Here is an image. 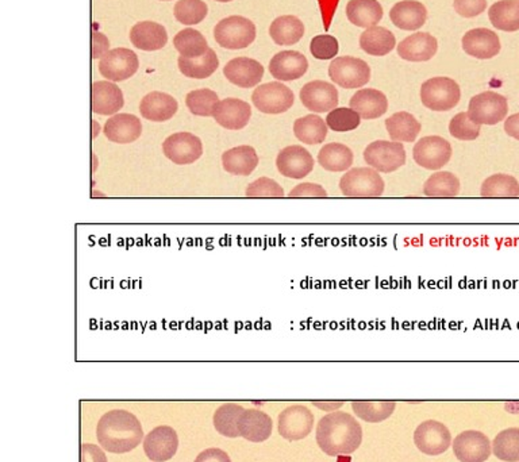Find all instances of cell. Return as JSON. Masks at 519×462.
<instances>
[{
  "label": "cell",
  "instance_id": "obj_1",
  "mask_svg": "<svg viewBox=\"0 0 519 462\" xmlns=\"http://www.w3.org/2000/svg\"><path fill=\"white\" fill-rule=\"evenodd\" d=\"M317 443L329 456L352 454L362 443V427L353 415L334 411L321 418L317 426Z\"/></svg>",
  "mask_w": 519,
  "mask_h": 462
},
{
  "label": "cell",
  "instance_id": "obj_2",
  "mask_svg": "<svg viewBox=\"0 0 519 462\" xmlns=\"http://www.w3.org/2000/svg\"><path fill=\"white\" fill-rule=\"evenodd\" d=\"M97 438L100 446L110 453H128L143 441V426L130 411L112 410L97 422Z\"/></svg>",
  "mask_w": 519,
  "mask_h": 462
},
{
  "label": "cell",
  "instance_id": "obj_3",
  "mask_svg": "<svg viewBox=\"0 0 519 462\" xmlns=\"http://www.w3.org/2000/svg\"><path fill=\"white\" fill-rule=\"evenodd\" d=\"M340 189L346 197H380L384 194L385 184L379 172L371 166L352 168L341 177Z\"/></svg>",
  "mask_w": 519,
  "mask_h": 462
},
{
  "label": "cell",
  "instance_id": "obj_4",
  "mask_svg": "<svg viewBox=\"0 0 519 462\" xmlns=\"http://www.w3.org/2000/svg\"><path fill=\"white\" fill-rule=\"evenodd\" d=\"M460 99V86L451 77H433L421 87L422 104L431 112H449L459 104Z\"/></svg>",
  "mask_w": 519,
  "mask_h": 462
},
{
  "label": "cell",
  "instance_id": "obj_5",
  "mask_svg": "<svg viewBox=\"0 0 519 462\" xmlns=\"http://www.w3.org/2000/svg\"><path fill=\"white\" fill-rule=\"evenodd\" d=\"M214 38L221 48L245 49L256 40V26L248 18L231 15L215 26Z\"/></svg>",
  "mask_w": 519,
  "mask_h": 462
},
{
  "label": "cell",
  "instance_id": "obj_6",
  "mask_svg": "<svg viewBox=\"0 0 519 462\" xmlns=\"http://www.w3.org/2000/svg\"><path fill=\"white\" fill-rule=\"evenodd\" d=\"M367 166L379 173H392L406 164V149L402 142L395 141H375L364 150Z\"/></svg>",
  "mask_w": 519,
  "mask_h": 462
},
{
  "label": "cell",
  "instance_id": "obj_7",
  "mask_svg": "<svg viewBox=\"0 0 519 462\" xmlns=\"http://www.w3.org/2000/svg\"><path fill=\"white\" fill-rule=\"evenodd\" d=\"M329 76L337 86L346 89H360L368 84L371 79V68L361 58L343 56L331 61Z\"/></svg>",
  "mask_w": 519,
  "mask_h": 462
},
{
  "label": "cell",
  "instance_id": "obj_8",
  "mask_svg": "<svg viewBox=\"0 0 519 462\" xmlns=\"http://www.w3.org/2000/svg\"><path fill=\"white\" fill-rule=\"evenodd\" d=\"M252 102L260 112L279 115L294 106L295 96L289 87L272 81L257 87L252 94Z\"/></svg>",
  "mask_w": 519,
  "mask_h": 462
},
{
  "label": "cell",
  "instance_id": "obj_9",
  "mask_svg": "<svg viewBox=\"0 0 519 462\" xmlns=\"http://www.w3.org/2000/svg\"><path fill=\"white\" fill-rule=\"evenodd\" d=\"M467 112L469 118L480 126H495L507 117V99L494 91L482 92L472 97Z\"/></svg>",
  "mask_w": 519,
  "mask_h": 462
},
{
  "label": "cell",
  "instance_id": "obj_10",
  "mask_svg": "<svg viewBox=\"0 0 519 462\" xmlns=\"http://www.w3.org/2000/svg\"><path fill=\"white\" fill-rule=\"evenodd\" d=\"M451 142L439 135L421 138L413 149L414 161L429 171H439L451 161Z\"/></svg>",
  "mask_w": 519,
  "mask_h": 462
},
{
  "label": "cell",
  "instance_id": "obj_11",
  "mask_svg": "<svg viewBox=\"0 0 519 462\" xmlns=\"http://www.w3.org/2000/svg\"><path fill=\"white\" fill-rule=\"evenodd\" d=\"M314 427V414L303 404H292L277 417V430L287 441L303 440Z\"/></svg>",
  "mask_w": 519,
  "mask_h": 462
},
{
  "label": "cell",
  "instance_id": "obj_12",
  "mask_svg": "<svg viewBox=\"0 0 519 462\" xmlns=\"http://www.w3.org/2000/svg\"><path fill=\"white\" fill-rule=\"evenodd\" d=\"M414 443L422 453L428 456H439L445 453L452 445V434L449 428L438 420H423L414 431Z\"/></svg>",
  "mask_w": 519,
  "mask_h": 462
},
{
  "label": "cell",
  "instance_id": "obj_13",
  "mask_svg": "<svg viewBox=\"0 0 519 462\" xmlns=\"http://www.w3.org/2000/svg\"><path fill=\"white\" fill-rule=\"evenodd\" d=\"M140 61L135 51L126 48L112 49L100 58L99 72L109 81H128L138 71Z\"/></svg>",
  "mask_w": 519,
  "mask_h": 462
},
{
  "label": "cell",
  "instance_id": "obj_14",
  "mask_svg": "<svg viewBox=\"0 0 519 462\" xmlns=\"http://www.w3.org/2000/svg\"><path fill=\"white\" fill-rule=\"evenodd\" d=\"M163 151L166 158L176 166H190L202 158L203 143L192 133H174L164 141Z\"/></svg>",
  "mask_w": 519,
  "mask_h": 462
},
{
  "label": "cell",
  "instance_id": "obj_15",
  "mask_svg": "<svg viewBox=\"0 0 519 462\" xmlns=\"http://www.w3.org/2000/svg\"><path fill=\"white\" fill-rule=\"evenodd\" d=\"M314 158L307 149L300 145H290L277 154V171L289 179L302 180L314 169Z\"/></svg>",
  "mask_w": 519,
  "mask_h": 462
},
{
  "label": "cell",
  "instance_id": "obj_16",
  "mask_svg": "<svg viewBox=\"0 0 519 462\" xmlns=\"http://www.w3.org/2000/svg\"><path fill=\"white\" fill-rule=\"evenodd\" d=\"M453 453L461 462H484L492 448L490 438L482 431L465 430L454 438Z\"/></svg>",
  "mask_w": 519,
  "mask_h": 462
},
{
  "label": "cell",
  "instance_id": "obj_17",
  "mask_svg": "<svg viewBox=\"0 0 519 462\" xmlns=\"http://www.w3.org/2000/svg\"><path fill=\"white\" fill-rule=\"evenodd\" d=\"M179 448V436L171 426H158L143 438V450L154 462L171 459Z\"/></svg>",
  "mask_w": 519,
  "mask_h": 462
},
{
  "label": "cell",
  "instance_id": "obj_18",
  "mask_svg": "<svg viewBox=\"0 0 519 462\" xmlns=\"http://www.w3.org/2000/svg\"><path fill=\"white\" fill-rule=\"evenodd\" d=\"M300 102L311 112H330L338 106L336 86L323 81H310L300 89Z\"/></svg>",
  "mask_w": 519,
  "mask_h": 462
},
{
  "label": "cell",
  "instance_id": "obj_19",
  "mask_svg": "<svg viewBox=\"0 0 519 462\" xmlns=\"http://www.w3.org/2000/svg\"><path fill=\"white\" fill-rule=\"evenodd\" d=\"M213 118L218 125L228 130H241L248 125L252 118V107L249 103L236 97L220 100L215 106Z\"/></svg>",
  "mask_w": 519,
  "mask_h": 462
},
{
  "label": "cell",
  "instance_id": "obj_20",
  "mask_svg": "<svg viewBox=\"0 0 519 462\" xmlns=\"http://www.w3.org/2000/svg\"><path fill=\"white\" fill-rule=\"evenodd\" d=\"M223 74L231 84L240 89H252L263 81L264 66L253 58H237L226 64Z\"/></svg>",
  "mask_w": 519,
  "mask_h": 462
},
{
  "label": "cell",
  "instance_id": "obj_21",
  "mask_svg": "<svg viewBox=\"0 0 519 462\" xmlns=\"http://www.w3.org/2000/svg\"><path fill=\"white\" fill-rule=\"evenodd\" d=\"M462 49L467 55L479 60L495 58L500 51V41L497 33L484 27L469 30L462 37Z\"/></svg>",
  "mask_w": 519,
  "mask_h": 462
},
{
  "label": "cell",
  "instance_id": "obj_22",
  "mask_svg": "<svg viewBox=\"0 0 519 462\" xmlns=\"http://www.w3.org/2000/svg\"><path fill=\"white\" fill-rule=\"evenodd\" d=\"M274 422L263 410L249 408L244 410L238 418L237 428L240 436H244L249 443H264L272 434Z\"/></svg>",
  "mask_w": 519,
  "mask_h": 462
},
{
  "label": "cell",
  "instance_id": "obj_23",
  "mask_svg": "<svg viewBox=\"0 0 519 462\" xmlns=\"http://www.w3.org/2000/svg\"><path fill=\"white\" fill-rule=\"evenodd\" d=\"M125 104L122 89L109 81H97L91 87L92 112L99 115H115Z\"/></svg>",
  "mask_w": 519,
  "mask_h": 462
},
{
  "label": "cell",
  "instance_id": "obj_24",
  "mask_svg": "<svg viewBox=\"0 0 519 462\" xmlns=\"http://www.w3.org/2000/svg\"><path fill=\"white\" fill-rule=\"evenodd\" d=\"M308 61L299 51H280L272 58L269 72L280 81H298L307 72Z\"/></svg>",
  "mask_w": 519,
  "mask_h": 462
},
{
  "label": "cell",
  "instance_id": "obj_25",
  "mask_svg": "<svg viewBox=\"0 0 519 462\" xmlns=\"http://www.w3.org/2000/svg\"><path fill=\"white\" fill-rule=\"evenodd\" d=\"M103 133L112 142L132 143L143 135V123L140 118L133 114H115L107 120L103 127Z\"/></svg>",
  "mask_w": 519,
  "mask_h": 462
},
{
  "label": "cell",
  "instance_id": "obj_26",
  "mask_svg": "<svg viewBox=\"0 0 519 462\" xmlns=\"http://www.w3.org/2000/svg\"><path fill=\"white\" fill-rule=\"evenodd\" d=\"M438 50L436 37L429 33H415L405 38L398 45V55L400 58L411 63H423L431 60Z\"/></svg>",
  "mask_w": 519,
  "mask_h": 462
},
{
  "label": "cell",
  "instance_id": "obj_27",
  "mask_svg": "<svg viewBox=\"0 0 519 462\" xmlns=\"http://www.w3.org/2000/svg\"><path fill=\"white\" fill-rule=\"evenodd\" d=\"M177 109V100L166 92H151L140 103L141 115L151 122H166L171 119L176 114Z\"/></svg>",
  "mask_w": 519,
  "mask_h": 462
},
{
  "label": "cell",
  "instance_id": "obj_28",
  "mask_svg": "<svg viewBox=\"0 0 519 462\" xmlns=\"http://www.w3.org/2000/svg\"><path fill=\"white\" fill-rule=\"evenodd\" d=\"M130 41L141 50H160L168 42V35H167L166 27L160 23L143 20L133 26Z\"/></svg>",
  "mask_w": 519,
  "mask_h": 462
},
{
  "label": "cell",
  "instance_id": "obj_29",
  "mask_svg": "<svg viewBox=\"0 0 519 462\" xmlns=\"http://www.w3.org/2000/svg\"><path fill=\"white\" fill-rule=\"evenodd\" d=\"M390 18L400 30L415 32L425 25L428 10L417 0H402L392 7Z\"/></svg>",
  "mask_w": 519,
  "mask_h": 462
},
{
  "label": "cell",
  "instance_id": "obj_30",
  "mask_svg": "<svg viewBox=\"0 0 519 462\" xmlns=\"http://www.w3.org/2000/svg\"><path fill=\"white\" fill-rule=\"evenodd\" d=\"M351 109L361 119H377L387 112L388 99L379 89H362L352 96Z\"/></svg>",
  "mask_w": 519,
  "mask_h": 462
},
{
  "label": "cell",
  "instance_id": "obj_31",
  "mask_svg": "<svg viewBox=\"0 0 519 462\" xmlns=\"http://www.w3.org/2000/svg\"><path fill=\"white\" fill-rule=\"evenodd\" d=\"M222 166L228 173L235 174V176H249L259 166V156L252 146H236L223 153Z\"/></svg>",
  "mask_w": 519,
  "mask_h": 462
},
{
  "label": "cell",
  "instance_id": "obj_32",
  "mask_svg": "<svg viewBox=\"0 0 519 462\" xmlns=\"http://www.w3.org/2000/svg\"><path fill=\"white\" fill-rule=\"evenodd\" d=\"M385 128L395 142H414L420 135L422 126L410 112H400L385 120Z\"/></svg>",
  "mask_w": 519,
  "mask_h": 462
},
{
  "label": "cell",
  "instance_id": "obj_33",
  "mask_svg": "<svg viewBox=\"0 0 519 462\" xmlns=\"http://www.w3.org/2000/svg\"><path fill=\"white\" fill-rule=\"evenodd\" d=\"M269 35L276 45H295L305 35V25L294 15H283L271 23Z\"/></svg>",
  "mask_w": 519,
  "mask_h": 462
},
{
  "label": "cell",
  "instance_id": "obj_34",
  "mask_svg": "<svg viewBox=\"0 0 519 462\" xmlns=\"http://www.w3.org/2000/svg\"><path fill=\"white\" fill-rule=\"evenodd\" d=\"M346 17L357 27H374L383 18V7L377 0H351Z\"/></svg>",
  "mask_w": 519,
  "mask_h": 462
},
{
  "label": "cell",
  "instance_id": "obj_35",
  "mask_svg": "<svg viewBox=\"0 0 519 462\" xmlns=\"http://www.w3.org/2000/svg\"><path fill=\"white\" fill-rule=\"evenodd\" d=\"M353 151L349 146L340 142L328 143L318 153V163L329 172L349 171L353 166Z\"/></svg>",
  "mask_w": 519,
  "mask_h": 462
},
{
  "label": "cell",
  "instance_id": "obj_36",
  "mask_svg": "<svg viewBox=\"0 0 519 462\" xmlns=\"http://www.w3.org/2000/svg\"><path fill=\"white\" fill-rule=\"evenodd\" d=\"M395 43H397L395 35L380 26L369 27L360 37V46L362 50L366 51L367 55L377 56V58L388 55L395 48Z\"/></svg>",
  "mask_w": 519,
  "mask_h": 462
},
{
  "label": "cell",
  "instance_id": "obj_37",
  "mask_svg": "<svg viewBox=\"0 0 519 462\" xmlns=\"http://www.w3.org/2000/svg\"><path fill=\"white\" fill-rule=\"evenodd\" d=\"M326 120L315 114L299 118L294 123V135L305 145H320L328 137Z\"/></svg>",
  "mask_w": 519,
  "mask_h": 462
},
{
  "label": "cell",
  "instance_id": "obj_38",
  "mask_svg": "<svg viewBox=\"0 0 519 462\" xmlns=\"http://www.w3.org/2000/svg\"><path fill=\"white\" fill-rule=\"evenodd\" d=\"M495 29L513 33L519 30V0H500L488 10Z\"/></svg>",
  "mask_w": 519,
  "mask_h": 462
},
{
  "label": "cell",
  "instance_id": "obj_39",
  "mask_svg": "<svg viewBox=\"0 0 519 462\" xmlns=\"http://www.w3.org/2000/svg\"><path fill=\"white\" fill-rule=\"evenodd\" d=\"M177 64H179L180 72L184 76L202 81V79L212 76L217 71L220 60H218L217 53L210 48L209 50L205 51V55L199 58L190 60V58L180 56Z\"/></svg>",
  "mask_w": 519,
  "mask_h": 462
},
{
  "label": "cell",
  "instance_id": "obj_40",
  "mask_svg": "<svg viewBox=\"0 0 519 462\" xmlns=\"http://www.w3.org/2000/svg\"><path fill=\"white\" fill-rule=\"evenodd\" d=\"M460 180L452 172L438 171L423 184V195L429 197H456L460 194Z\"/></svg>",
  "mask_w": 519,
  "mask_h": 462
},
{
  "label": "cell",
  "instance_id": "obj_41",
  "mask_svg": "<svg viewBox=\"0 0 519 462\" xmlns=\"http://www.w3.org/2000/svg\"><path fill=\"white\" fill-rule=\"evenodd\" d=\"M174 46L184 58H199L209 50V43L202 33L194 29H184L174 38Z\"/></svg>",
  "mask_w": 519,
  "mask_h": 462
},
{
  "label": "cell",
  "instance_id": "obj_42",
  "mask_svg": "<svg viewBox=\"0 0 519 462\" xmlns=\"http://www.w3.org/2000/svg\"><path fill=\"white\" fill-rule=\"evenodd\" d=\"M480 195L483 197H518L519 181L507 173H497L483 181Z\"/></svg>",
  "mask_w": 519,
  "mask_h": 462
},
{
  "label": "cell",
  "instance_id": "obj_43",
  "mask_svg": "<svg viewBox=\"0 0 519 462\" xmlns=\"http://www.w3.org/2000/svg\"><path fill=\"white\" fill-rule=\"evenodd\" d=\"M397 407V402L394 400H382V402H364V400H357L352 403L354 414L360 420H366L369 423L383 422L387 418L391 417L392 412Z\"/></svg>",
  "mask_w": 519,
  "mask_h": 462
},
{
  "label": "cell",
  "instance_id": "obj_44",
  "mask_svg": "<svg viewBox=\"0 0 519 462\" xmlns=\"http://www.w3.org/2000/svg\"><path fill=\"white\" fill-rule=\"evenodd\" d=\"M245 408L237 403H226L221 405L214 412V427L217 428L218 433L222 435L229 436V438H236L240 436L238 433L237 422L240 415Z\"/></svg>",
  "mask_w": 519,
  "mask_h": 462
},
{
  "label": "cell",
  "instance_id": "obj_45",
  "mask_svg": "<svg viewBox=\"0 0 519 462\" xmlns=\"http://www.w3.org/2000/svg\"><path fill=\"white\" fill-rule=\"evenodd\" d=\"M492 453L506 462L519 461V427L500 431L492 441Z\"/></svg>",
  "mask_w": 519,
  "mask_h": 462
},
{
  "label": "cell",
  "instance_id": "obj_46",
  "mask_svg": "<svg viewBox=\"0 0 519 462\" xmlns=\"http://www.w3.org/2000/svg\"><path fill=\"white\" fill-rule=\"evenodd\" d=\"M220 103L217 92L209 89H195L186 96V104L191 114L198 117H213L215 106Z\"/></svg>",
  "mask_w": 519,
  "mask_h": 462
},
{
  "label": "cell",
  "instance_id": "obj_47",
  "mask_svg": "<svg viewBox=\"0 0 519 462\" xmlns=\"http://www.w3.org/2000/svg\"><path fill=\"white\" fill-rule=\"evenodd\" d=\"M207 12H209V9L203 0H179L174 7V14L177 22L187 26H194L202 22Z\"/></svg>",
  "mask_w": 519,
  "mask_h": 462
},
{
  "label": "cell",
  "instance_id": "obj_48",
  "mask_svg": "<svg viewBox=\"0 0 519 462\" xmlns=\"http://www.w3.org/2000/svg\"><path fill=\"white\" fill-rule=\"evenodd\" d=\"M326 125L333 132L346 133L361 125V117L351 107H337L326 117Z\"/></svg>",
  "mask_w": 519,
  "mask_h": 462
},
{
  "label": "cell",
  "instance_id": "obj_49",
  "mask_svg": "<svg viewBox=\"0 0 519 462\" xmlns=\"http://www.w3.org/2000/svg\"><path fill=\"white\" fill-rule=\"evenodd\" d=\"M482 126L469 118V112H459L449 123L452 137L460 141H475L479 138Z\"/></svg>",
  "mask_w": 519,
  "mask_h": 462
},
{
  "label": "cell",
  "instance_id": "obj_50",
  "mask_svg": "<svg viewBox=\"0 0 519 462\" xmlns=\"http://www.w3.org/2000/svg\"><path fill=\"white\" fill-rule=\"evenodd\" d=\"M338 41L330 35H321L313 38L310 43L311 55L317 60H331L338 53Z\"/></svg>",
  "mask_w": 519,
  "mask_h": 462
},
{
  "label": "cell",
  "instance_id": "obj_51",
  "mask_svg": "<svg viewBox=\"0 0 519 462\" xmlns=\"http://www.w3.org/2000/svg\"><path fill=\"white\" fill-rule=\"evenodd\" d=\"M245 195L248 197H283L285 194L283 187L274 179L260 177L246 187Z\"/></svg>",
  "mask_w": 519,
  "mask_h": 462
},
{
  "label": "cell",
  "instance_id": "obj_52",
  "mask_svg": "<svg viewBox=\"0 0 519 462\" xmlns=\"http://www.w3.org/2000/svg\"><path fill=\"white\" fill-rule=\"evenodd\" d=\"M454 10L464 18H474L487 9V0H454Z\"/></svg>",
  "mask_w": 519,
  "mask_h": 462
},
{
  "label": "cell",
  "instance_id": "obj_53",
  "mask_svg": "<svg viewBox=\"0 0 519 462\" xmlns=\"http://www.w3.org/2000/svg\"><path fill=\"white\" fill-rule=\"evenodd\" d=\"M290 197H326L328 191L320 184L302 183L290 191Z\"/></svg>",
  "mask_w": 519,
  "mask_h": 462
},
{
  "label": "cell",
  "instance_id": "obj_54",
  "mask_svg": "<svg viewBox=\"0 0 519 462\" xmlns=\"http://www.w3.org/2000/svg\"><path fill=\"white\" fill-rule=\"evenodd\" d=\"M107 51H110L109 38L103 35L102 32L94 30L91 33V58L94 60H97V58H102L103 56L106 55Z\"/></svg>",
  "mask_w": 519,
  "mask_h": 462
},
{
  "label": "cell",
  "instance_id": "obj_55",
  "mask_svg": "<svg viewBox=\"0 0 519 462\" xmlns=\"http://www.w3.org/2000/svg\"><path fill=\"white\" fill-rule=\"evenodd\" d=\"M81 462H107L106 454L94 443H81Z\"/></svg>",
  "mask_w": 519,
  "mask_h": 462
},
{
  "label": "cell",
  "instance_id": "obj_56",
  "mask_svg": "<svg viewBox=\"0 0 519 462\" xmlns=\"http://www.w3.org/2000/svg\"><path fill=\"white\" fill-rule=\"evenodd\" d=\"M194 462H231V458L222 449L210 448L198 454Z\"/></svg>",
  "mask_w": 519,
  "mask_h": 462
},
{
  "label": "cell",
  "instance_id": "obj_57",
  "mask_svg": "<svg viewBox=\"0 0 519 462\" xmlns=\"http://www.w3.org/2000/svg\"><path fill=\"white\" fill-rule=\"evenodd\" d=\"M505 132L508 137L519 141V112L518 114L510 115L505 120Z\"/></svg>",
  "mask_w": 519,
  "mask_h": 462
},
{
  "label": "cell",
  "instance_id": "obj_58",
  "mask_svg": "<svg viewBox=\"0 0 519 462\" xmlns=\"http://www.w3.org/2000/svg\"><path fill=\"white\" fill-rule=\"evenodd\" d=\"M344 404V402H325V403H320V402H315L314 405H317V407L322 408V410H326V411H333V410H338V408L341 407V405Z\"/></svg>",
  "mask_w": 519,
  "mask_h": 462
},
{
  "label": "cell",
  "instance_id": "obj_59",
  "mask_svg": "<svg viewBox=\"0 0 519 462\" xmlns=\"http://www.w3.org/2000/svg\"><path fill=\"white\" fill-rule=\"evenodd\" d=\"M92 126H94V132H92V138L97 137V135H99V123L95 122V120H92Z\"/></svg>",
  "mask_w": 519,
  "mask_h": 462
},
{
  "label": "cell",
  "instance_id": "obj_60",
  "mask_svg": "<svg viewBox=\"0 0 519 462\" xmlns=\"http://www.w3.org/2000/svg\"><path fill=\"white\" fill-rule=\"evenodd\" d=\"M215 2H221V4H228V2H231V0H215Z\"/></svg>",
  "mask_w": 519,
  "mask_h": 462
},
{
  "label": "cell",
  "instance_id": "obj_61",
  "mask_svg": "<svg viewBox=\"0 0 519 462\" xmlns=\"http://www.w3.org/2000/svg\"><path fill=\"white\" fill-rule=\"evenodd\" d=\"M164 2H169V0H164Z\"/></svg>",
  "mask_w": 519,
  "mask_h": 462
},
{
  "label": "cell",
  "instance_id": "obj_62",
  "mask_svg": "<svg viewBox=\"0 0 519 462\" xmlns=\"http://www.w3.org/2000/svg\"><path fill=\"white\" fill-rule=\"evenodd\" d=\"M519 462V461H518Z\"/></svg>",
  "mask_w": 519,
  "mask_h": 462
}]
</instances>
